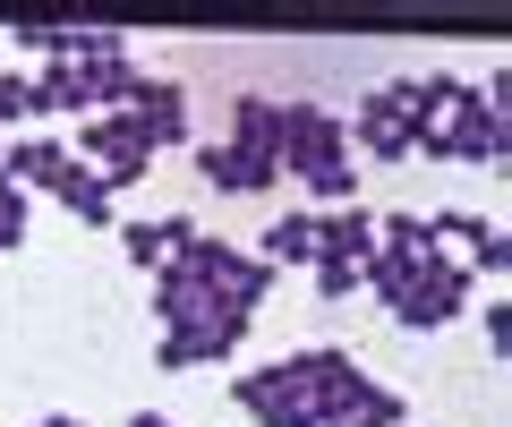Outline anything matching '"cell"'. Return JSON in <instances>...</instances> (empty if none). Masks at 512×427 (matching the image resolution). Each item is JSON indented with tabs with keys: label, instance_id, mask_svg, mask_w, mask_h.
Segmentation results:
<instances>
[{
	"label": "cell",
	"instance_id": "6da1fadb",
	"mask_svg": "<svg viewBox=\"0 0 512 427\" xmlns=\"http://www.w3.org/2000/svg\"><path fill=\"white\" fill-rule=\"evenodd\" d=\"M282 180L308 188L316 214L350 205L359 163H350V137H342V120H333V112H316V103H282Z\"/></svg>",
	"mask_w": 512,
	"mask_h": 427
},
{
	"label": "cell",
	"instance_id": "7a4b0ae2",
	"mask_svg": "<svg viewBox=\"0 0 512 427\" xmlns=\"http://www.w3.org/2000/svg\"><path fill=\"white\" fill-rule=\"evenodd\" d=\"M274 376L291 385V402L308 410V427L342 419V410L359 402V385H367V376H359V359H350V351H333V342H325V351H299V359H282Z\"/></svg>",
	"mask_w": 512,
	"mask_h": 427
},
{
	"label": "cell",
	"instance_id": "3957f363",
	"mask_svg": "<svg viewBox=\"0 0 512 427\" xmlns=\"http://www.w3.org/2000/svg\"><path fill=\"white\" fill-rule=\"evenodd\" d=\"M69 154L111 188V197H120V188H137V180L154 171V146L137 137V120H128V112H94V120H86V137H77Z\"/></svg>",
	"mask_w": 512,
	"mask_h": 427
},
{
	"label": "cell",
	"instance_id": "277c9868",
	"mask_svg": "<svg viewBox=\"0 0 512 427\" xmlns=\"http://www.w3.org/2000/svg\"><path fill=\"white\" fill-rule=\"evenodd\" d=\"M470 291H478L470 265H453L444 248H427V265H419V282H410V299L393 308V325H402V334H444V325L470 308Z\"/></svg>",
	"mask_w": 512,
	"mask_h": 427
},
{
	"label": "cell",
	"instance_id": "5b68a950",
	"mask_svg": "<svg viewBox=\"0 0 512 427\" xmlns=\"http://www.w3.org/2000/svg\"><path fill=\"white\" fill-rule=\"evenodd\" d=\"M410 129H419V77H393V86H376L367 94V112L350 120V146L359 154H376V163H402L410 154Z\"/></svg>",
	"mask_w": 512,
	"mask_h": 427
},
{
	"label": "cell",
	"instance_id": "8992f818",
	"mask_svg": "<svg viewBox=\"0 0 512 427\" xmlns=\"http://www.w3.org/2000/svg\"><path fill=\"white\" fill-rule=\"evenodd\" d=\"M128 120H137V137H146L154 154H163V146H188V86H180V77H137Z\"/></svg>",
	"mask_w": 512,
	"mask_h": 427
},
{
	"label": "cell",
	"instance_id": "52a82bcc",
	"mask_svg": "<svg viewBox=\"0 0 512 427\" xmlns=\"http://www.w3.org/2000/svg\"><path fill=\"white\" fill-rule=\"evenodd\" d=\"M0 171H9V188H43V197H60V180L77 171V154L60 146V137H18V146H0Z\"/></svg>",
	"mask_w": 512,
	"mask_h": 427
},
{
	"label": "cell",
	"instance_id": "ba28073f",
	"mask_svg": "<svg viewBox=\"0 0 512 427\" xmlns=\"http://www.w3.org/2000/svg\"><path fill=\"white\" fill-rule=\"evenodd\" d=\"M222 146H239L248 163H274V171H282V103L239 94V103H231V137H222Z\"/></svg>",
	"mask_w": 512,
	"mask_h": 427
},
{
	"label": "cell",
	"instance_id": "9c48e42d",
	"mask_svg": "<svg viewBox=\"0 0 512 427\" xmlns=\"http://www.w3.org/2000/svg\"><path fill=\"white\" fill-rule=\"evenodd\" d=\"M316 248H325V214H316V205H299V214L265 223V248H256V257L282 274V265H316Z\"/></svg>",
	"mask_w": 512,
	"mask_h": 427
},
{
	"label": "cell",
	"instance_id": "30bf717a",
	"mask_svg": "<svg viewBox=\"0 0 512 427\" xmlns=\"http://www.w3.org/2000/svg\"><path fill=\"white\" fill-rule=\"evenodd\" d=\"M231 402L248 410L256 427H308V410L291 402V385H282L274 368H256V376H231Z\"/></svg>",
	"mask_w": 512,
	"mask_h": 427
},
{
	"label": "cell",
	"instance_id": "8fae6325",
	"mask_svg": "<svg viewBox=\"0 0 512 427\" xmlns=\"http://www.w3.org/2000/svg\"><path fill=\"white\" fill-rule=\"evenodd\" d=\"M111 240L128 248V265H146V274H163V265L180 257L188 240H197V223H188V214H171V223H120Z\"/></svg>",
	"mask_w": 512,
	"mask_h": 427
},
{
	"label": "cell",
	"instance_id": "7c38bea8",
	"mask_svg": "<svg viewBox=\"0 0 512 427\" xmlns=\"http://www.w3.org/2000/svg\"><path fill=\"white\" fill-rule=\"evenodd\" d=\"M197 171H205V188H214V197H265V188L282 180L274 163H248L239 146H205V154H197Z\"/></svg>",
	"mask_w": 512,
	"mask_h": 427
},
{
	"label": "cell",
	"instance_id": "4fadbf2b",
	"mask_svg": "<svg viewBox=\"0 0 512 427\" xmlns=\"http://www.w3.org/2000/svg\"><path fill=\"white\" fill-rule=\"evenodd\" d=\"M316 257L367 265V257H376V214H359V205H333V214H325V248H316Z\"/></svg>",
	"mask_w": 512,
	"mask_h": 427
},
{
	"label": "cell",
	"instance_id": "5bb4252c",
	"mask_svg": "<svg viewBox=\"0 0 512 427\" xmlns=\"http://www.w3.org/2000/svg\"><path fill=\"white\" fill-rule=\"evenodd\" d=\"M60 205H69L77 223H94V231H120V205H111V188H103V180H94V171H86V163H77V171H69V180H60Z\"/></svg>",
	"mask_w": 512,
	"mask_h": 427
},
{
	"label": "cell",
	"instance_id": "9a60e30c",
	"mask_svg": "<svg viewBox=\"0 0 512 427\" xmlns=\"http://www.w3.org/2000/svg\"><path fill=\"white\" fill-rule=\"evenodd\" d=\"M325 427H402V393L367 376V385H359V402H350L342 419H325Z\"/></svg>",
	"mask_w": 512,
	"mask_h": 427
},
{
	"label": "cell",
	"instance_id": "2e32d148",
	"mask_svg": "<svg viewBox=\"0 0 512 427\" xmlns=\"http://www.w3.org/2000/svg\"><path fill=\"white\" fill-rule=\"evenodd\" d=\"M0 120H35V77L0 69Z\"/></svg>",
	"mask_w": 512,
	"mask_h": 427
},
{
	"label": "cell",
	"instance_id": "e0dca14e",
	"mask_svg": "<svg viewBox=\"0 0 512 427\" xmlns=\"http://www.w3.org/2000/svg\"><path fill=\"white\" fill-rule=\"evenodd\" d=\"M308 274H316V291H325V299H350V291H359V265H342V257H316Z\"/></svg>",
	"mask_w": 512,
	"mask_h": 427
},
{
	"label": "cell",
	"instance_id": "ac0fdd59",
	"mask_svg": "<svg viewBox=\"0 0 512 427\" xmlns=\"http://www.w3.org/2000/svg\"><path fill=\"white\" fill-rule=\"evenodd\" d=\"M470 257H478L470 274H487V282H495V274H512V240H504V231H487V240H478Z\"/></svg>",
	"mask_w": 512,
	"mask_h": 427
},
{
	"label": "cell",
	"instance_id": "d6986e66",
	"mask_svg": "<svg viewBox=\"0 0 512 427\" xmlns=\"http://www.w3.org/2000/svg\"><path fill=\"white\" fill-rule=\"evenodd\" d=\"M18 240H26V197L0 188V248H18Z\"/></svg>",
	"mask_w": 512,
	"mask_h": 427
},
{
	"label": "cell",
	"instance_id": "ffe728a7",
	"mask_svg": "<svg viewBox=\"0 0 512 427\" xmlns=\"http://www.w3.org/2000/svg\"><path fill=\"white\" fill-rule=\"evenodd\" d=\"M487 351H495V359L512 351V299H495V308H487Z\"/></svg>",
	"mask_w": 512,
	"mask_h": 427
},
{
	"label": "cell",
	"instance_id": "44dd1931",
	"mask_svg": "<svg viewBox=\"0 0 512 427\" xmlns=\"http://www.w3.org/2000/svg\"><path fill=\"white\" fill-rule=\"evenodd\" d=\"M128 427H171V419H163V410H137V419H128Z\"/></svg>",
	"mask_w": 512,
	"mask_h": 427
},
{
	"label": "cell",
	"instance_id": "7402d4cb",
	"mask_svg": "<svg viewBox=\"0 0 512 427\" xmlns=\"http://www.w3.org/2000/svg\"><path fill=\"white\" fill-rule=\"evenodd\" d=\"M35 427H86V419H60V410H52V419H35Z\"/></svg>",
	"mask_w": 512,
	"mask_h": 427
}]
</instances>
